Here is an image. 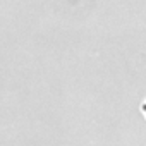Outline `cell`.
Wrapping results in <instances>:
<instances>
[{
  "label": "cell",
  "mask_w": 146,
  "mask_h": 146,
  "mask_svg": "<svg viewBox=\"0 0 146 146\" xmlns=\"http://www.w3.org/2000/svg\"><path fill=\"white\" fill-rule=\"evenodd\" d=\"M141 108H143V113H144V115H146V102H144V103H143V107H141Z\"/></svg>",
  "instance_id": "6da1fadb"
}]
</instances>
